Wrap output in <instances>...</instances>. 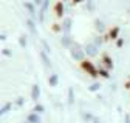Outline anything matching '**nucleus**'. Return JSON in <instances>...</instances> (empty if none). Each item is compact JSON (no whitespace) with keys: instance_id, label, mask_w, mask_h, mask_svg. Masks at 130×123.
<instances>
[{"instance_id":"f257e3e1","label":"nucleus","mask_w":130,"mask_h":123,"mask_svg":"<svg viewBox=\"0 0 130 123\" xmlns=\"http://www.w3.org/2000/svg\"><path fill=\"white\" fill-rule=\"evenodd\" d=\"M82 68H84L85 71H88L91 75H96V69H94V66L91 65V61H84V63H82Z\"/></svg>"},{"instance_id":"f03ea898","label":"nucleus","mask_w":130,"mask_h":123,"mask_svg":"<svg viewBox=\"0 0 130 123\" xmlns=\"http://www.w3.org/2000/svg\"><path fill=\"white\" fill-rule=\"evenodd\" d=\"M54 11H56V14H57L59 17H60V15H62V11H63L62 2H57V3H56V6H54Z\"/></svg>"},{"instance_id":"7ed1b4c3","label":"nucleus","mask_w":130,"mask_h":123,"mask_svg":"<svg viewBox=\"0 0 130 123\" xmlns=\"http://www.w3.org/2000/svg\"><path fill=\"white\" fill-rule=\"evenodd\" d=\"M73 2H74V3H79V2H80V0H73Z\"/></svg>"}]
</instances>
